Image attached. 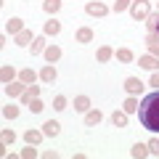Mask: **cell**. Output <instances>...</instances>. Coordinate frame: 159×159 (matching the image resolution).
I'll list each match as a JSON object with an SVG mask.
<instances>
[{
  "label": "cell",
  "instance_id": "obj_1",
  "mask_svg": "<svg viewBox=\"0 0 159 159\" xmlns=\"http://www.w3.org/2000/svg\"><path fill=\"white\" fill-rule=\"evenodd\" d=\"M138 117H141V125L151 133H159V90L148 93L146 98L138 106Z\"/></svg>",
  "mask_w": 159,
  "mask_h": 159
},
{
  "label": "cell",
  "instance_id": "obj_2",
  "mask_svg": "<svg viewBox=\"0 0 159 159\" xmlns=\"http://www.w3.org/2000/svg\"><path fill=\"white\" fill-rule=\"evenodd\" d=\"M130 13L135 21H146L148 13H151V6H148V0H133L130 3Z\"/></svg>",
  "mask_w": 159,
  "mask_h": 159
},
{
  "label": "cell",
  "instance_id": "obj_3",
  "mask_svg": "<svg viewBox=\"0 0 159 159\" xmlns=\"http://www.w3.org/2000/svg\"><path fill=\"white\" fill-rule=\"evenodd\" d=\"M125 90L130 93V96H135V93L143 90V82H141L138 77H127V80H125Z\"/></svg>",
  "mask_w": 159,
  "mask_h": 159
},
{
  "label": "cell",
  "instance_id": "obj_4",
  "mask_svg": "<svg viewBox=\"0 0 159 159\" xmlns=\"http://www.w3.org/2000/svg\"><path fill=\"white\" fill-rule=\"evenodd\" d=\"M138 64H141L143 69H148V72H154V69L159 66V56H151V53H148V56H141Z\"/></svg>",
  "mask_w": 159,
  "mask_h": 159
},
{
  "label": "cell",
  "instance_id": "obj_5",
  "mask_svg": "<svg viewBox=\"0 0 159 159\" xmlns=\"http://www.w3.org/2000/svg\"><path fill=\"white\" fill-rule=\"evenodd\" d=\"M146 45H148V53H151V56H159V34L157 32H148Z\"/></svg>",
  "mask_w": 159,
  "mask_h": 159
},
{
  "label": "cell",
  "instance_id": "obj_6",
  "mask_svg": "<svg viewBox=\"0 0 159 159\" xmlns=\"http://www.w3.org/2000/svg\"><path fill=\"white\" fill-rule=\"evenodd\" d=\"M85 11L90 13V16H106V11H109V8L103 6V3H88V6H85Z\"/></svg>",
  "mask_w": 159,
  "mask_h": 159
},
{
  "label": "cell",
  "instance_id": "obj_7",
  "mask_svg": "<svg viewBox=\"0 0 159 159\" xmlns=\"http://www.w3.org/2000/svg\"><path fill=\"white\" fill-rule=\"evenodd\" d=\"M43 135H45L43 130H27V133H24V141L32 143V146H37V143L43 141Z\"/></svg>",
  "mask_w": 159,
  "mask_h": 159
},
{
  "label": "cell",
  "instance_id": "obj_8",
  "mask_svg": "<svg viewBox=\"0 0 159 159\" xmlns=\"http://www.w3.org/2000/svg\"><path fill=\"white\" fill-rule=\"evenodd\" d=\"M21 29H24V21H21V19H8V21H6V32L19 34Z\"/></svg>",
  "mask_w": 159,
  "mask_h": 159
},
{
  "label": "cell",
  "instance_id": "obj_9",
  "mask_svg": "<svg viewBox=\"0 0 159 159\" xmlns=\"http://www.w3.org/2000/svg\"><path fill=\"white\" fill-rule=\"evenodd\" d=\"M111 122H114V127H127V111L125 109H122V111H114Z\"/></svg>",
  "mask_w": 159,
  "mask_h": 159
},
{
  "label": "cell",
  "instance_id": "obj_10",
  "mask_svg": "<svg viewBox=\"0 0 159 159\" xmlns=\"http://www.w3.org/2000/svg\"><path fill=\"white\" fill-rule=\"evenodd\" d=\"M24 90H27V88H24V82H8V85H6V93H8V96H21V93Z\"/></svg>",
  "mask_w": 159,
  "mask_h": 159
},
{
  "label": "cell",
  "instance_id": "obj_11",
  "mask_svg": "<svg viewBox=\"0 0 159 159\" xmlns=\"http://www.w3.org/2000/svg\"><path fill=\"white\" fill-rule=\"evenodd\" d=\"M40 80H43V82H53V80H56V69H53L51 64L43 66V69H40Z\"/></svg>",
  "mask_w": 159,
  "mask_h": 159
},
{
  "label": "cell",
  "instance_id": "obj_12",
  "mask_svg": "<svg viewBox=\"0 0 159 159\" xmlns=\"http://www.w3.org/2000/svg\"><path fill=\"white\" fill-rule=\"evenodd\" d=\"M32 32H29V29H21V32L16 34V45H32Z\"/></svg>",
  "mask_w": 159,
  "mask_h": 159
},
{
  "label": "cell",
  "instance_id": "obj_13",
  "mask_svg": "<svg viewBox=\"0 0 159 159\" xmlns=\"http://www.w3.org/2000/svg\"><path fill=\"white\" fill-rule=\"evenodd\" d=\"M58 130H61V125H58L56 119H48L45 125H43V133L45 135H58Z\"/></svg>",
  "mask_w": 159,
  "mask_h": 159
},
{
  "label": "cell",
  "instance_id": "obj_14",
  "mask_svg": "<svg viewBox=\"0 0 159 159\" xmlns=\"http://www.w3.org/2000/svg\"><path fill=\"white\" fill-rule=\"evenodd\" d=\"M37 96H40V88H37V85H29L27 90L21 93V101H24V103H29L32 98H37Z\"/></svg>",
  "mask_w": 159,
  "mask_h": 159
},
{
  "label": "cell",
  "instance_id": "obj_15",
  "mask_svg": "<svg viewBox=\"0 0 159 159\" xmlns=\"http://www.w3.org/2000/svg\"><path fill=\"white\" fill-rule=\"evenodd\" d=\"M130 157H135V159H143V157H148V146H143V143H135V146L130 148Z\"/></svg>",
  "mask_w": 159,
  "mask_h": 159
},
{
  "label": "cell",
  "instance_id": "obj_16",
  "mask_svg": "<svg viewBox=\"0 0 159 159\" xmlns=\"http://www.w3.org/2000/svg\"><path fill=\"white\" fill-rule=\"evenodd\" d=\"M74 109H77V111H88V109H90V98L88 96H77L74 98Z\"/></svg>",
  "mask_w": 159,
  "mask_h": 159
},
{
  "label": "cell",
  "instance_id": "obj_17",
  "mask_svg": "<svg viewBox=\"0 0 159 159\" xmlns=\"http://www.w3.org/2000/svg\"><path fill=\"white\" fill-rule=\"evenodd\" d=\"M90 40H93V29L90 27L77 29V43H90Z\"/></svg>",
  "mask_w": 159,
  "mask_h": 159
},
{
  "label": "cell",
  "instance_id": "obj_18",
  "mask_svg": "<svg viewBox=\"0 0 159 159\" xmlns=\"http://www.w3.org/2000/svg\"><path fill=\"white\" fill-rule=\"evenodd\" d=\"M101 119H103V114L98 111V109H96V111H88V114H85V125H90V127H93V125H98Z\"/></svg>",
  "mask_w": 159,
  "mask_h": 159
},
{
  "label": "cell",
  "instance_id": "obj_19",
  "mask_svg": "<svg viewBox=\"0 0 159 159\" xmlns=\"http://www.w3.org/2000/svg\"><path fill=\"white\" fill-rule=\"evenodd\" d=\"M45 58H48V61H58V58H61V48H58V45H51V48H45Z\"/></svg>",
  "mask_w": 159,
  "mask_h": 159
},
{
  "label": "cell",
  "instance_id": "obj_20",
  "mask_svg": "<svg viewBox=\"0 0 159 159\" xmlns=\"http://www.w3.org/2000/svg\"><path fill=\"white\" fill-rule=\"evenodd\" d=\"M58 8H61V0H45V3H43V11L45 13H56Z\"/></svg>",
  "mask_w": 159,
  "mask_h": 159
},
{
  "label": "cell",
  "instance_id": "obj_21",
  "mask_svg": "<svg viewBox=\"0 0 159 159\" xmlns=\"http://www.w3.org/2000/svg\"><path fill=\"white\" fill-rule=\"evenodd\" d=\"M19 80H21L24 85H32L34 82V72L32 69H21V72H19Z\"/></svg>",
  "mask_w": 159,
  "mask_h": 159
},
{
  "label": "cell",
  "instance_id": "obj_22",
  "mask_svg": "<svg viewBox=\"0 0 159 159\" xmlns=\"http://www.w3.org/2000/svg\"><path fill=\"white\" fill-rule=\"evenodd\" d=\"M13 74H16V72H13V66H8V64H6V66H3V72H0V80H3V85H8V82H11Z\"/></svg>",
  "mask_w": 159,
  "mask_h": 159
},
{
  "label": "cell",
  "instance_id": "obj_23",
  "mask_svg": "<svg viewBox=\"0 0 159 159\" xmlns=\"http://www.w3.org/2000/svg\"><path fill=\"white\" fill-rule=\"evenodd\" d=\"M29 48H32V53H43L45 51V37H34Z\"/></svg>",
  "mask_w": 159,
  "mask_h": 159
},
{
  "label": "cell",
  "instance_id": "obj_24",
  "mask_svg": "<svg viewBox=\"0 0 159 159\" xmlns=\"http://www.w3.org/2000/svg\"><path fill=\"white\" fill-rule=\"evenodd\" d=\"M117 58H119V61H125V64H130V61H133V51H130V48H119V51H117Z\"/></svg>",
  "mask_w": 159,
  "mask_h": 159
},
{
  "label": "cell",
  "instance_id": "obj_25",
  "mask_svg": "<svg viewBox=\"0 0 159 159\" xmlns=\"http://www.w3.org/2000/svg\"><path fill=\"white\" fill-rule=\"evenodd\" d=\"M58 32H61V24H58L56 19H51V21L45 24V34H58Z\"/></svg>",
  "mask_w": 159,
  "mask_h": 159
},
{
  "label": "cell",
  "instance_id": "obj_26",
  "mask_svg": "<svg viewBox=\"0 0 159 159\" xmlns=\"http://www.w3.org/2000/svg\"><path fill=\"white\" fill-rule=\"evenodd\" d=\"M114 56V51L109 45H103V48H98V61H109V58Z\"/></svg>",
  "mask_w": 159,
  "mask_h": 159
},
{
  "label": "cell",
  "instance_id": "obj_27",
  "mask_svg": "<svg viewBox=\"0 0 159 159\" xmlns=\"http://www.w3.org/2000/svg\"><path fill=\"white\" fill-rule=\"evenodd\" d=\"M3 117H6V119H13V117H19V109L13 106V103H8V106H3Z\"/></svg>",
  "mask_w": 159,
  "mask_h": 159
},
{
  "label": "cell",
  "instance_id": "obj_28",
  "mask_svg": "<svg viewBox=\"0 0 159 159\" xmlns=\"http://www.w3.org/2000/svg\"><path fill=\"white\" fill-rule=\"evenodd\" d=\"M122 109H125V111H127V114H133V111H138V101H135V98H133V96H130V98H127V101H125V103H122Z\"/></svg>",
  "mask_w": 159,
  "mask_h": 159
},
{
  "label": "cell",
  "instance_id": "obj_29",
  "mask_svg": "<svg viewBox=\"0 0 159 159\" xmlns=\"http://www.w3.org/2000/svg\"><path fill=\"white\" fill-rule=\"evenodd\" d=\"M157 21H159V13H148V19H146L148 32H157Z\"/></svg>",
  "mask_w": 159,
  "mask_h": 159
},
{
  "label": "cell",
  "instance_id": "obj_30",
  "mask_svg": "<svg viewBox=\"0 0 159 159\" xmlns=\"http://www.w3.org/2000/svg\"><path fill=\"white\" fill-rule=\"evenodd\" d=\"M53 109H56V111H64V109H66V98L56 96V98H53Z\"/></svg>",
  "mask_w": 159,
  "mask_h": 159
},
{
  "label": "cell",
  "instance_id": "obj_31",
  "mask_svg": "<svg viewBox=\"0 0 159 159\" xmlns=\"http://www.w3.org/2000/svg\"><path fill=\"white\" fill-rule=\"evenodd\" d=\"M13 141H16V135H13V130H3V146H11Z\"/></svg>",
  "mask_w": 159,
  "mask_h": 159
},
{
  "label": "cell",
  "instance_id": "obj_32",
  "mask_svg": "<svg viewBox=\"0 0 159 159\" xmlns=\"http://www.w3.org/2000/svg\"><path fill=\"white\" fill-rule=\"evenodd\" d=\"M148 157H159V141H148Z\"/></svg>",
  "mask_w": 159,
  "mask_h": 159
},
{
  "label": "cell",
  "instance_id": "obj_33",
  "mask_svg": "<svg viewBox=\"0 0 159 159\" xmlns=\"http://www.w3.org/2000/svg\"><path fill=\"white\" fill-rule=\"evenodd\" d=\"M29 109H32L34 114H40V111H43L45 106H43V101H40V98H32V101H29Z\"/></svg>",
  "mask_w": 159,
  "mask_h": 159
},
{
  "label": "cell",
  "instance_id": "obj_34",
  "mask_svg": "<svg viewBox=\"0 0 159 159\" xmlns=\"http://www.w3.org/2000/svg\"><path fill=\"white\" fill-rule=\"evenodd\" d=\"M130 3H133V0H117V3H114V11H125V8H130Z\"/></svg>",
  "mask_w": 159,
  "mask_h": 159
},
{
  "label": "cell",
  "instance_id": "obj_35",
  "mask_svg": "<svg viewBox=\"0 0 159 159\" xmlns=\"http://www.w3.org/2000/svg\"><path fill=\"white\" fill-rule=\"evenodd\" d=\"M21 157H24V159H29V157H37V151L32 148V143H29V148H24V151H21Z\"/></svg>",
  "mask_w": 159,
  "mask_h": 159
},
{
  "label": "cell",
  "instance_id": "obj_36",
  "mask_svg": "<svg viewBox=\"0 0 159 159\" xmlns=\"http://www.w3.org/2000/svg\"><path fill=\"white\" fill-rule=\"evenodd\" d=\"M151 85H154V88L159 90V74H157V72H154V77H151Z\"/></svg>",
  "mask_w": 159,
  "mask_h": 159
},
{
  "label": "cell",
  "instance_id": "obj_37",
  "mask_svg": "<svg viewBox=\"0 0 159 159\" xmlns=\"http://www.w3.org/2000/svg\"><path fill=\"white\" fill-rule=\"evenodd\" d=\"M157 34H159V21H157Z\"/></svg>",
  "mask_w": 159,
  "mask_h": 159
}]
</instances>
